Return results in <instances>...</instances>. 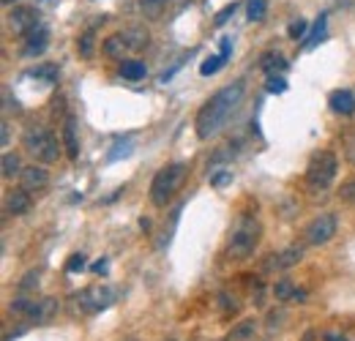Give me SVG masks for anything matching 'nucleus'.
<instances>
[{"label": "nucleus", "mask_w": 355, "mask_h": 341, "mask_svg": "<svg viewBox=\"0 0 355 341\" xmlns=\"http://www.w3.org/2000/svg\"><path fill=\"white\" fill-rule=\"evenodd\" d=\"M241 98H243V85H241V82H232V85L216 90V93L200 107V112H197V118H194L197 137H200V139L216 137V134L227 126L230 115L238 110Z\"/></svg>", "instance_id": "nucleus-1"}, {"label": "nucleus", "mask_w": 355, "mask_h": 341, "mask_svg": "<svg viewBox=\"0 0 355 341\" xmlns=\"http://www.w3.org/2000/svg\"><path fill=\"white\" fill-rule=\"evenodd\" d=\"M186 164H167L153 175L150 180V202L156 208H167V202L175 197V191L180 189V183L186 180Z\"/></svg>", "instance_id": "nucleus-2"}, {"label": "nucleus", "mask_w": 355, "mask_h": 341, "mask_svg": "<svg viewBox=\"0 0 355 341\" xmlns=\"http://www.w3.org/2000/svg\"><path fill=\"white\" fill-rule=\"evenodd\" d=\"M260 235H263L260 221H257L254 216H241V218L235 221V227H232V235H230V249H227L230 256L246 259V256L257 249Z\"/></svg>", "instance_id": "nucleus-3"}, {"label": "nucleus", "mask_w": 355, "mask_h": 341, "mask_svg": "<svg viewBox=\"0 0 355 341\" xmlns=\"http://www.w3.org/2000/svg\"><path fill=\"white\" fill-rule=\"evenodd\" d=\"M22 145H25V150H28L36 161H44V164L58 161V156H60L58 137H55L49 128H42V126L28 128L25 137H22Z\"/></svg>", "instance_id": "nucleus-4"}, {"label": "nucleus", "mask_w": 355, "mask_h": 341, "mask_svg": "<svg viewBox=\"0 0 355 341\" xmlns=\"http://www.w3.org/2000/svg\"><path fill=\"white\" fill-rule=\"evenodd\" d=\"M336 172H339V161L331 150H320L309 159V167H306V180H309L311 189H328L334 180H336Z\"/></svg>", "instance_id": "nucleus-5"}, {"label": "nucleus", "mask_w": 355, "mask_h": 341, "mask_svg": "<svg viewBox=\"0 0 355 341\" xmlns=\"http://www.w3.org/2000/svg\"><path fill=\"white\" fill-rule=\"evenodd\" d=\"M11 311L19 317H28V320H36V322H46L58 311V303L52 298H17L11 303Z\"/></svg>", "instance_id": "nucleus-6"}, {"label": "nucleus", "mask_w": 355, "mask_h": 341, "mask_svg": "<svg viewBox=\"0 0 355 341\" xmlns=\"http://www.w3.org/2000/svg\"><path fill=\"white\" fill-rule=\"evenodd\" d=\"M334 235H336V216L334 213L314 216L306 224V229H304V238H306L309 246H325Z\"/></svg>", "instance_id": "nucleus-7"}, {"label": "nucleus", "mask_w": 355, "mask_h": 341, "mask_svg": "<svg viewBox=\"0 0 355 341\" xmlns=\"http://www.w3.org/2000/svg\"><path fill=\"white\" fill-rule=\"evenodd\" d=\"M115 300V290L110 287H88L77 295V306L85 311V314H96V311H104L107 306H112Z\"/></svg>", "instance_id": "nucleus-8"}, {"label": "nucleus", "mask_w": 355, "mask_h": 341, "mask_svg": "<svg viewBox=\"0 0 355 341\" xmlns=\"http://www.w3.org/2000/svg\"><path fill=\"white\" fill-rule=\"evenodd\" d=\"M8 22L14 28V33L19 36H28L31 30H36L42 22H39V11L33 6H17L11 14H8Z\"/></svg>", "instance_id": "nucleus-9"}, {"label": "nucleus", "mask_w": 355, "mask_h": 341, "mask_svg": "<svg viewBox=\"0 0 355 341\" xmlns=\"http://www.w3.org/2000/svg\"><path fill=\"white\" fill-rule=\"evenodd\" d=\"M46 183H49V172L44 167H25L22 175H19V186L22 191H42Z\"/></svg>", "instance_id": "nucleus-10"}, {"label": "nucleus", "mask_w": 355, "mask_h": 341, "mask_svg": "<svg viewBox=\"0 0 355 341\" xmlns=\"http://www.w3.org/2000/svg\"><path fill=\"white\" fill-rule=\"evenodd\" d=\"M46 46H49V30L44 25H39L36 30H31L25 36V46H22V55L25 58H33V55H42Z\"/></svg>", "instance_id": "nucleus-11"}, {"label": "nucleus", "mask_w": 355, "mask_h": 341, "mask_svg": "<svg viewBox=\"0 0 355 341\" xmlns=\"http://www.w3.org/2000/svg\"><path fill=\"white\" fill-rule=\"evenodd\" d=\"M328 104H331V110H334L336 115H353V112H355L353 90H347V87H339V90H334V93L328 96Z\"/></svg>", "instance_id": "nucleus-12"}, {"label": "nucleus", "mask_w": 355, "mask_h": 341, "mask_svg": "<svg viewBox=\"0 0 355 341\" xmlns=\"http://www.w3.org/2000/svg\"><path fill=\"white\" fill-rule=\"evenodd\" d=\"M63 145H66L69 159L77 161L80 159V139H77V123H74V118H66V123H63Z\"/></svg>", "instance_id": "nucleus-13"}, {"label": "nucleus", "mask_w": 355, "mask_h": 341, "mask_svg": "<svg viewBox=\"0 0 355 341\" xmlns=\"http://www.w3.org/2000/svg\"><path fill=\"white\" fill-rule=\"evenodd\" d=\"M273 295H276V300H295V303H301V300H306V290H298L290 279H282V281H276Z\"/></svg>", "instance_id": "nucleus-14"}, {"label": "nucleus", "mask_w": 355, "mask_h": 341, "mask_svg": "<svg viewBox=\"0 0 355 341\" xmlns=\"http://www.w3.org/2000/svg\"><path fill=\"white\" fill-rule=\"evenodd\" d=\"M301 256H304L301 246H290V249H284L282 254H273V259H270V268H279V270L293 268V265H298V262H301Z\"/></svg>", "instance_id": "nucleus-15"}, {"label": "nucleus", "mask_w": 355, "mask_h": 341, "mask_svg": "<svg viewBox=\"0 0 355 341\" xmlns=\"http://www.w3.org/2000/svg\"><path fill=\"white\" fill-rule=\"evenodd\" d=\"M126 49H129V44H126V36H121V33H115V36H110L104 46H101V52L107 55V58H112V60H121L123 55H126Z\"/></svg>", "instance_id": "nucleus-16"}, {"label": "nucleus", "mask_w": 355, "mask_h": 341, "mask_svg": "<svg viewBox=\"0 0 355 341\" xmlns=\"http://www.w3.org/2000/svg\"><path fill=\"white\" fill-rule=\"evenodd\" d=\"M28 208H31L28 191H14V194H8V200H6V213L8 216H22Z\"/></svg>", "instance_id": "nucleus-17"}, {"label": "nucleus", "mask_w": 355, "mask_h": 341, "mask_svg": "<svg viewBox=\"0 0 355 341\" xmlns=\"http://www.w3.org/2000/svg\"><path fill=\"white\" fill-rule=\"evenodd\" d=\"M260 69L266 71L268 77H276L279 71H284V69H287V60H284L279 52H266V55H263V60H260Z\"/></svg>", "instance_id": "nucleus-18"}, {"label": "nucleus", "mask_w": 355, "mask_h": 341, "mask_svg": "<svg viewBox=\"0 0 355 341\" xmlns=\"http://www.w3.org/2000/svg\"><path fill=\"white\" fill-rule=\"evenodd\" d=\"M121 74H123V80L137 82V80H142V77L148 74V69H145V63H142V60H126V63L121 66Z\"/></svg>", "instance_id": "nucleus-19"}, {"label": "nucleus", "mask_w": 355, "mask_h": 341, "mask_svg": "<svg viewBox=\"0 0 355 341\" xmlns=\"http://www.w3.org/2000/svg\"><path fill=\"white\" fill-rule=\"evenodd\" d=\"M325 25H328V14H320V19L314 22L311 33L306 36V42H304V49H311V46H317V44L322 42V36H325Z\"/></svg>", "instance_id": "nucleus-20"}, {"label": "nucleus", "mask_w": 355, "mask_h": 341, "mask_svg": "<svg viewBox=\"0 0 355 341\" xmlns=\"http://www.w3.org/2000/svg\"><path fill=\"white\" fill-rule=\"evenodd\" d=\"M3 177H14V175H22V164H19V156L17 153H3Z\"/></svg>", "instance_id": "nucleus-21"}, {"label": "nucleus", "mask_w": 355, "mask_h": 341, "mask_svg": "<svg viewBox=\"0 0 355 341\" xmlns=\"http://www.w3.org/2000/svg\"><path fill=\"white\" fill-rule=\"evenodd\" d=\"M224 63H227V58H224L222 52H219V55H211L208 60H202V66H200V74H202V77H214V74L222 69Z\"/></svg>", "instance_id": "nucleus-22"}, {"label": "nucleus", "mask_w": 355, "mask_h": 341, "mask_svg": "<svg viewBox=\"0 0 355 341\" xmlns=\"http://www.w3.org/2000/svg\"><path fill=\"white\" fill-rule=\"evenodd\" d=\"M31 77L44 80V82L52 85V82H58V66H49V63H46V66H39V69H33V71H31Z\"/></svg>", "instance_id": "nucleus-23"}, {"label": "nucleus", "mask_w": 355, "mask_h": 341, "mask_svg": "<svg viewBox=\"0 0 355 341\" xmlns=\"http://www.w3.org/2000/svg\"><path fill=\"white\" fill-rule=\"evenodd\" d=\"M266 8H268L266 0H249L246 14H249V19H252V22H260V19L266 17Z\"/></svg>", "instance_id": "nucleus-24"}, {"label": "nucleus", "mask_w": 355, "mask_h": 341, "mask_svg": "<svg viewBox=\"0 0 355 341\" xmlns=\"http://www.w3.org/2000/svg\"><path fill=\"white\" fill-rule=\"evenodd\" d=\"M306 30H309V22H306V19H295V22H290V28H287V33H290L293 42L306 39Z\"/></svg>", "instance_id": "nucleus-25"}, {"label": "nucleus", "mask_w": 355, "mask_h": 341, "mask_svg": "<svg viewBox=\"0 0 355 341\" xmlns=\"http://www.w3.org/2000/svg\"><path fill=\"white\" fill-rule=\"evenodd\" d=\"M93 39H96V30H85L83 36H80V55L83 58H93Z\"/></svg>", "instance_id": "nucleus-26"}, {"label": "nucleus", "mask_w": 355, "mask_h": 341, "mask_svg": "<svg viewBox=\"0 0 355 341\" xmlns=\"http://www.w3.org/2000/svg\"><path fill=\"white\" fill-rule=\"evenodd\" d=\"M139 8L145 11V17H159L164 8V0H139Z\"/></svg>", "instance_id": "nucleus-27"}, {"label": "nucleus", "mask_w": 355, "mask_h": 341, "mask_svg": "<svg viewBox=\"0 0 355 341\" xmlns=\"http://www.w3.org/2000/svg\"><path fill=\"white\" fill-rule=\"evenodd\" d=\"M339 194H342V200H345V202H350V205L355 208V177H350L347 183H342Z\"/></svg>", "instance_id": "nucleus-28"}, {"label": "nucleus", "mask_w": 355, "mask_h": 341, "mask_svg": "<svg viewBox=\"0 0 355 341\" xmlns=\"http://www.w3.org/2000/svg\"><path fill=\"white\" fill-rule=\"evenodd\" d=\"M85 254H71L69 256V262H66V270L69 273H77V270H85Z\"/></svg>", "instance_id": "nucleus-29"}, {"label": "nucleus", "mask_w": 355, "mask_h": 341, "mask_svg": "<svg viewBox=\"0 0 355 341\" xmlns=\"http://www.w3.org/2000/svg\"><path fill=\"white\" fill-rule=\"evenodd\" d=\"M227 183H232V172L230 170H222L216 172V175H211V186H216V189H222Z\"/></svg>", "instance_id": "nucleus-30"}, {"label": "nucleus", "mask_w": 355, "mask_h": 341, "mask_svg": "<svg viewBox=\"0 0 355 341\" xmlns=\"http://www.w3.org/2000/svg\"><path fill=\"white\" fill-rule=\"evenodd\" d=\"M252 331H254V322H252V320H246V322H243V325H241V328H238V331H235V333H232V336H230V339H232V341H238V339H246V336H249V333H252Z\"/></svg>", "instance_id": "nucleus-31"}, {"label": "nucleus", "mask_w": 355, "mask_h": 341, "mask_svg": "<svg viewBox=\"0 0 355 341\" xmlns=\"http://www.w3.org/2000/svg\"><path fill=\"white\" fill-rule=\"evenodd\" d=\"M287 90V82L282 77H268V93H284Z\"/></svg>", "instance_id": "nucleus-32"}, {"label": "nucleus", "mask_w": 355, "mask_h": 341, "mask_svg": "<svg viewBox=\"0 0 355 341\" xmlns=\"http://www.w3.org/2000/svg\"><path fill=\"white\" fill-rule=\"evenodd\" d=\"M235 8H238V3H230V6H224L222 11L216 14V25H224V22H227V19L235 14Z\"/></svg>", "instance_id": "nucleus-33"}, {"label": "nucleus", "mask_w": 355, "mask_h": 341, "mask_svg": "<svg viewBox=\"0 0 355 341\" xmlns=\"http://www.w3.org/2000/svg\"><path fill=\"white\" fill-rule=\"evenodd\" d=\"M115 148H118V150L110 153V161H118L121 156H129V153H132V142H123V145H115Z\"/></svg>", "instance_id": "nucleus-34"}, {"label": "nucleus", "mask_w": 355, "mask_h": 341, "mask_svg": "<svg viewBox=\"0 0 355 341\" xmlns=\"http://www.w3.org/2000/svg\"><path fill=\"white\" fill-rule=\"evenodd\" d=\"M31 287H39V276H36V273H28L25 281H19V290H22V292L31 290Z\"/></svg>", "instance_id": "nucleus-35"}, {"label": "nucleus", "mask_w": 355, "mask_h": 341, "mask_svg": "<svg viewBox=\"0 0 355 341\" xmlns=\"http://www.w3.org/2000/svg\"><path fill=\"white\" fill-rule=\"evenodd\" d=\"M347 159H350V161L355 164V134L350 137V139H347Z\"/></svg>", "instance_id": "nucleus-36"}, {"label": "nucleus", "mask_w": 355, "mask_h": 341, "mask_svg": "<svg viewBox=\"0 0 355 341\" xmlns=\"http://www.w3.org/2000/svg\"><path fill=\"white\" fill-rule=\"evenodd\" d=\"M230 52H232V39H222V55L230 58Z\"/></svg>", "instance_id": "nucleus-37"}, {"label": "nucleus", "mask_w": 355, "mask_h": 341, "mask_svg": "<svg viewBox=\"0 0 355 341\" xmlns=\"http://www.w3.org/2000/svg\"><path fill=\"white\" fill-rule=\"evenodd\" d=\"M93 270H96V273H104V270H107V262H104V259H98V262L93 265Z\"/></svg>", "instance_id": "nucleus-38"}, {"label": "nucleus", "mask_w": 355, "mask_h": 341, "mask_svg": "<svg viewBox=\"0 0 355 341\" xmlns=\"http://www.w3.org/2000/svg\"><path fill=\"white\" fill-rule=\"evenodd\" d=\"M325 341H345V339H339V336H334V333H328V336H325Z\"/></svg>", "instance_id": "nucleus-39"}, {"label": "nucleus", "mask_w": 355, "mask_h": 341, "mask_svg": "<svg viewBox=\"0 0 355 341\" xmlns=\"http://www.w3.org/2000/svg\"><path fill=\"white\" fill-rule=\"evenodd\" d=\"M3 3H14V0H3Z\"/></svg>", "instance_id": "nucleus-40"}, {"label": "nucleus", "mask_w": 355, "mask_h": 341, "mask_svg": "<svg viewBox=\"0 0 355 341\" xmlns=\"http://www.w3.org/2000/svg\"><path fill=\"white\" fill-rule=\"evenodd\" d=\"M42 3H52V0H42Z\"/></svg>", "instance_id": "nucleus-41"}]
</instances>
